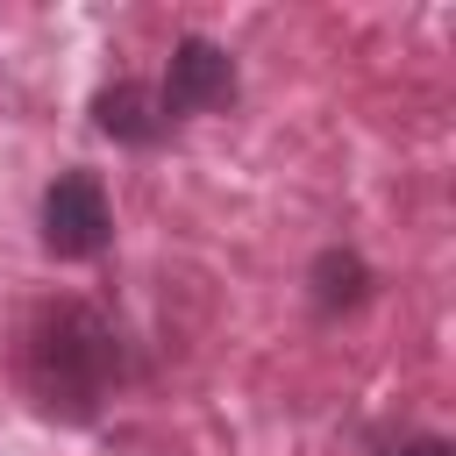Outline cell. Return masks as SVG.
Instances as JSON below:
<instances>
[{"label": "cell", "instance_id": "6da1fadb", "mask_svg": "<svg viewBox=\"0 0 456 456\" xmlns=\"http://www.w3.org/2000/svg\"><path fill=\"white\" fill-rule=\"evenodd\" d=\"M121 370H128V342L93 299H43L28 314V328H21V392L43 420H64V428L100 420Z\"/></svg>", "mask_w": 456, "mask_h": 456}, {"label": "cell", "instance_id": "7a4b0ae2", "mask_svg": "<svg viewBox=\"0 0 456 456\" xmlns=\"http://www.w3.org/2000/svg\"><path fill=\"white\" fill-rule=\"evenodd\" d=\"M114 242V207L93 171H57L43 185V249L57 264H93Z\"/></svg>", "mask_w": 456, "mask_h": 456}, {"label": "cell", "instance_id": "3957f363", "mask_svg": "<svg viewBox=\"0 0 456 456\" xmlns=\"http://www.w3.org/2000/svg\"><path fill=\"white\" fill-rule=\"evenodd\" d=\"M235 86H242V71H235V57H228L214 36H178L157 100H164V114L178 121V114H214V107H228Z\"/></svg>", "mask_w": 456, "mask_h": 456}, {"label": "cell", "instance_id": "277c9868", "mask_svg": "<svg viewBox=\"0 0 456 456\" xmlns=\"http://www.w3.org/2000/svg\"><path fill=\"white\" fill-rule=\"evenodd\" d=\"M93 128H100L107 142H121V150H150V142H164L171 114H164L157 86H142V78H114V86L93 93Z\"/></svg>", "mask_w": 456, "mask_h": 456}, {"label": "cell", "instance_id": "5b68a950", "mask_svg": "<svg viewBox=\"0 0 456 456\" xmlns=\"http://www.w3.org/2000/svg\"><path fill=\"white\" fill-rule=\"evenodd\" d=\"M363 292H370V264L356 256V249H321L314 256V271H306V299H314V314L321 321H335V314H349V306H363Z\"/></svg>", "mask_w": 456, "mask_h": 456}, {"label": "cell", "instance_id": "8992f818", "mask_svg": "<svg viewBox=\"0 0 456 456\" xmlns=\"http://www.w3.org/2000/svg\"><path fill=\"white\" fill-rule=\"evenodd\" d=\"M385 456H456L442 435H420V442H406V449H385Z\"/></svg>", "mask_w": 456, "mask_h": 456}]
</instances>
